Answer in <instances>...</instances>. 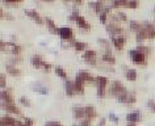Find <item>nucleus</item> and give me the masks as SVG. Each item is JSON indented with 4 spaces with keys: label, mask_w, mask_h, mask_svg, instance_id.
Returning <instances> with one entry per match:
<instances>
[{
    "label": "nucleus",
    "mask_w": 155,
    "mask_h": 126,
    "mask_svg": "<svg viewBox=\"0 0 155 126\" xmlns=\"http://www.w3.org/2000/svg\"><path fill=\"white\" fill-rule=\"evenodd\" d=\"M117 101L121 102V104H125L127 106H131L137 102V96H135V92H130V91H126V92L120 93L117 97Z\"/></svg>",
    "instance_id": "f257e3e1"
},
{
    "label": "nucleus",
    "mask_w": 155,
    "mask_h": 126,
    "mask_svg": "<svg viewBox=\"0 0 155 126\" xmlns=\"http://www.w3.org/2000/svg\"><path fill=\"white\" fill-rule=\"evenodd\" d=\"M126 88H125V86L122 84L121 80H113L110 84V88H109V93L112 95V96H114V97H117L120 93H122V92H126Z\"/></svg>",
    "instance_id": "f03ea898"
},
{
    "label": "nucleus",
    "mask_w": 155,
    "mask_h": 126,
    "mask_svg": "<svg viewBox=\"0 0 155 126\" xmlns=\"http://www.w3.org/2000/svg\"><path fill=\"white\" fill-rule=\"evenodd\" d=\"M105 29L112 37L121 36V34L124 33V29L121 28V26H120L118 24H113V22H108V24H105Z\"/></svg>",
    "instance_id": "7ed1b4c3"
},
{
    "label": "nucleus",
    "mask_w": 155,
    "mask_h": 126,
    "mask_svg": "<svg viewBox=\"0 0 155 126\" xmlns=\"http://www.w3.org/2000/svg\"><path fill=\"white\" fill-rule=\"evenodd\" d=\"M2 108L4 112H7V114H17V116H21V110L18 109V106L15 102H2Z\"/></svg>",
    "instance_id": "20e7f679"
},
{
    "label": "nucleus",
    "mask_w": 155,
    "mask_h": 126,
    "mask_svg": "<svg viewBox=\"0 0 155 126\" xmlns=\"http://www.w3.org/2000/svg\"><path fill=\"white\" fill-rule=\"evenodd\" d=\"M0 125L2 126H21L22 122L16 120V118H13V117H11V114H5V116L2 117Z\"/></svg>",
    "instance_id": "39448f33"
},
{
    "label": "nucleus",
    "mask_w": 155,
    "mask_h": 126,
    "mask_svg": "<svg viewBox=\"0 0 155 126\" xmlns=\"http://www.w3.org/2000/svg\"><path fill=\"white\" fill-rule=\"evenodd\" d=\"M130 58L134 63H137V64H145L146 63V55L142 54L141 51H138L137 49L130 50Z\"/></svg>",
    "instance_id": "423d86ee"
},
{
    "label": "nucleus",
    "mask_w": 155,
    "mask_h": 126,
    "mask_svg": "<svg viewBox=\"0 0 155 126\" xmlns=\"http://www.w3.org/2000/svg\"><path fill=\"white\" fill-rule=\"evenodd\" d=\"M78 78H79L80 80H83L84 83H95L96 84V78H94V76L91 75L90 71H86V70H80L79 72H78Z\"/></svg>",
    "instance_id": "0eeeda50"
},
{
    "label": "nucleus",
    "mask_w": 155,
    "mask_h": 126,
    "mask_svg": "<svg viewBox=\"0 0 155 126\" xmlns=\"http://www.w3.org/2000/svg\"><path fill=\"white\" fill-rule=\"evenodd\" d=\"M142 28L145 29L146 36H147L149 40H153V38H155V25L154 24H150L149 21H145L142 24Z\"/></svg>",
    "instance_id": "6e6552de"
},
{
    "label": "nucleus",
    "mask_w": 155,
    "mask_h": 126,
    "mask_svg": "<svg viewBox=\"0 0 155 126\" xmlns=\"http://www.w3.org/2000/svg\"><path fill=\"white\" fill-rule=\"evenodd\" d=\"M72 116L75 120H84L86 118V109H84V106L75 105L72 108Z\"/></svg>",
    "instance_id": "1a4fd4ad"
},
{
    "label": "nucleus",
    "mask_w": 155,
    "mask_h": 126,
    "mask_svg": "<svg viewBox=\"0 0 155 126\" xmlns=\"http://www.w3.org/2000/svg\"><path fill=\"white\" fill-rule=\"evenodd\" d=\"M72 29L71 28H68V26H62V28H59V36L62 40H64V41H68V40H71L72 38Z\"/></svg>",
    "instance_id": "9d476101"
},
{
    "label": "nucleus",
    "mask_w": 155,
    "mask_h": 126,
    "mask_svg": "<svg viewBox=\"0 0 155 126\" xmlns=\"http://www.w3.org/2000/svg\"><path fill=\"white\" fill-rule=\"evenodd\" d=\"M2 102H15L12 89L5 88V89L2 91Z\"/></svg>",
    "instance_id": "9b49d317"
},
{
    "label": "nucleus",
    "mask_w": 155,
    "mask_h": 126,
    "mask_svg": "<svg viewBox=\"0 0 155 126\" xmlns=\"http://www.w3.org/2000/svg\"><path fill=\"white\" fill-rule=\"evenodd\" d=\"M141 118H142V114L139 110H134V112L126 114V121L131 122V124H137V122L141 121Z\"/></svg>",
    "instance_id": "f8f14e48"
},
{
    "label": "nucleus",
    "mask_w": 155,
    "mask_h": 126,
    "mask_svg": "<svg viewBox=\"0 0 155 126\" xmlns=\"http://www.w3.org/2000/svg\"><path fill=\"white\" fill-rule=\"evenodd\" d=\"M5 70L7 72L11 75V76H15V78H17V76H21V70L20 68H17L15 64H11V63H7L5 64Z\"/></svg>",
    "instance_id": "ddd939ff"
},
{
    "label": "nucleus",
    "mask_w": 155,
    "mask_h": 126,
    "mask_svg": "<svg viewBox=\"0 0 155 126\" xmlns=\"http://www.w3.org/2000/svg\"><path fill=\"white\" fill-rule=\"evenodd\" d=\"M25 15H28L30 18H33L37 24H44V22H45L44 18H42L40 15H38L37 11H34V9H25Z\"/></svg>",
    "instance_id": "4468645a"
},
{
    "label": "nucleus",
    "mask_w": 155,
    "mask_h": 126,
    "mask_svg": "<svg viewBox=\"0 0 155 126\" xmlns=\"http://www.w3.org/2000/svg\"><path fill=\"white\" fill-rule=\"evenodd\" d=\"M30 88H32L34 92H38L40 95H48L49 93V88L46 86H44V84H41V83H33Z\"/></svg>",
    "instance_id": "2eb2a0df"
},
{
    "label": "nucleus",
    "mask_w": 155,
    "mask_h": 126,
    "mask_svg": "<svg viewBox=\"0 0 155 126\" xmlns=\"http://www.w3.org/2000/svg\"><path fill=\"white\" fill-rule=\"evenodd\" d=\"M125 37L124 36H117V37H112V42H113V46L117 50H122L124 45H125Z\"/></svg>",
    "instance_id": "dca6fc26"
},
{
    "label": "nucleus",
    "mask_w": 155,
    "mask_h": 126,
    "mask_svg": "<svg viewBox=\"0 0 155 126\" xmlns=\"http://www.w3.org/2000/svg\"><path fill=\"white\" fill-rule=\"evenodd\" d=\"M84 84L86 83L76 76L75 80H74V89H75V93H79V95L84 93Z\"/></svg>",
    "instance_id": "f3484780"
},
{
    "label": "nucleus",
    "mask_w": 155,
    "mask_h": 126,
    "mask_svg": "<svg viewBox=\"0 0 155 126\" xmlns=\"http://www.w3.org/2000/svg\"><path fill=\"white\" fill-rule=\"evenodd\" d=\"M108 84H109V79H108L107 76H101V75L96 76V88H105L107 89Z\"/></svg>",
    "instance_id": "a211bd4d"
},
{
    "label": "nucleus",
    "mask_w": 155,
    "mask_h": 126,
    "mask_svg": "<svg viewBox=\"0 0 155 126\" xmlns=\"http://www.w3.org/2000/svg\"><path fill=\"white\" fill-rule=\"evenodd\" d=\"M64 92L68 97H72L75 95V89H74V82L72 80H64Z\"/></svg>",
    "instance_id": "6ab92c4d"
},
{
    "label": "nucleus",
    "mask_w": 155,
    "mask_h": 126,
    "mask_svg": "<svg viewBox=\"0 0 155 126\" xmlns=\"http://www.w3.org/2000/svg\"><path fill=\"white\" fill-rule=\"evenodd\" d=\"M84 109H86V118L94 120V118L97 117V110L95 109L94 105H86L84 106Z\"/></svg>",
    "instance_id": "aec40b11"
},
{
    "label": "nucleus",
    "mask_w": 155,
    "mask_h": 126,
    "mask_svg": "<svg viewBox=\"0 0 155 126\" xmlns=\"http://www.w3.org/2000/svg\"><path fill=\"white\" fill-rule=\"evenodd\" d=\"M125 78L129 80V82H135L138 78V74L134 68H125Z\"/></svg>",
    "instance_id": "412c9836"
},
{
    "label": "nucleus",
    "mask_w": 155,
    "mask_h": 126,
    "mask_svg": "<svg viewBox=\"0 0 155 126\" xmlns=\"http://www.w3.org/2000/svg\"><path fill=\"white\" fill-rule=\"evenodd\" d=\"M90 7L95 11L96 13H103L104 9H105V5H104L101 2H99V0H97V2H91L90 3Z\"/></svg>",
    "instance_id": "4be33fe9"
},
{
    "label": "nucleus",
    "mask_w": 155,
    "mask_h": 126,
    "mask_svg": "<svg viewBox=\"0 0 155 126\" xmlns=\"http://www.w3.org/2000/svg\"><path fill=\"white\" fill-rule=\"evenodd\" d=\"M45 22L48 24L49 26V30L50 33H54V34H59V28H57L55 26V22H54L50 17H45Z\"/></svg>",
    "instance_id": "5701e85b"
},
{
    "label": "nucleus",
    "mask_w": 155,
    "mask_h": 126,
    "mask_svg": "<svg viewBox=\"0 0 155 126\" xmlns=\"http://www.w3.org/2000/svg\"><path fill=\"white\" fill-rule=\"evenodd\" d=\"M76 25L79 26V28H82V29H87V30L91 29V25L86 21V18H84L83 16H78L76 17Z\"/></svg>",
    "instance_id": "b1692460"
},
{
    "label": "nucleus",
    "mask_w": 155,
    "mask_h": 126,
    "mask_svg": "<svg viewBox=\"0 0 155 126\" xmlns=\"http://www.w3.org/2000/svg\"><path fill=\"white\" fill-rule=\"evenodd\" d=\"M101 59L104 60L105 63H109V64H114L116 63V58L112 55V51H105L101 57Z\"/></svg>",
    "instance_id": "393cba45"
},
{
    "label": "nucleus",
    "mask_w": 155,
    "mask_h": 126,
    "mask_svg": "<svg viewBox=\"0 0 155 126\" xmlns=\"http://www.w3.org/2000/svg\"><path fill=\"white\" fill-rule=\"evenodd\" d=\"M30 63H32L34 67L40 68V67H42V63H44V60H42V58H41L40 55H33L32 58H30Z\"/></svg>",
    "instance_id": "a878e982"
},
{
    "label": "nucleus",
    "mask_w": 155,
    "mask_h": 126,
    "mask_svg": "<svg viewBox=\"0 0 155 126\" xmlns=\"http://www.w3.org/2000/svg\"><path fill=\"white\" fill-rule=\"evenodd\" d=\"M129 0H112V8H120V7H127Z\"/></svg>",
    "instance_id": "bb28decb"
},
{
    "label": "nucleus",
    "mask_w": 155,
    "mask_h": 126,
    "mask_svg": "<svg viewBox=\"0 0 155 126\" xmlns=\"http://www.w3.org/2000/svg\"><path fill=\"white\" fill-rule=\"evenodd\" d=\"M99 44L101 45L104 49H105V51H110V46H112L110 41L105 40V38H99Z\"/></svg>",
    "instance_id": "cd10ccee"
},
{
    "label": "nucleus",
    "mask_w": 155,
    "mask_h": 126,
    "mask_svg": "<svg viewBox=\"0 0 155 126\" xmlns=\"http://www.w3.org/2000/svg\"><path fill=\"white\" fill-rule=\"evenodd\" d=\"M129 26H130V30H133V32H135V33H138L139 30L142 29V25L138 24V21H134V20H131L129 22Z\"/></svg>",
    "instance_id": "c85d7f7f"
},
{
    "label": "nucleus",
    "mask_w": 155,
    "mask_h": 126,
    "mask_svg": "<svg viewBox=\"0 0 155 126\" xmlns=\"http://www.w3.org/2000/svg\"><path fill=\"white\" fill-rule=\"evenodd\" d=\"M75 50L78 51H86L87 49V42H82V41H75Z\"/></svg>",
    "instance_id": "c756f323"
},
{
    "label": "nucleus",
    "mask_w": 155,
    "mask_h": 126,
    "mask_svg": "<svg viewBox=\"0 0 155 126\" xmlns=\"http://www.w3.org/2000/svg\"><path fill=\"white\" fill-rule=\"evenodd\" d=\"M54 71H55V74L59 76V78L64 79V80H67V72H66L64 68H62V67L58 66V67H55V70H54Z\"/></svg>",
    "instance_id": "7c9ffc66"
},
{
    "label": "nucleus",
    "mask_w": 155,
    "mask_h": 126,
    "mask_svg": "<svg viewBox=\"0 0 155 126\" xmlns=\"http://www.w3.org/2000/svg\"><path fill=\"white\" fill-rule=\"evenodd\" d=\"M83 58H84V60H86V59H91V58H96V51L88 49V50H86L83 53Z\"/></svg>",
    "instance_id": "2f4dec72"
},
{
    "label": "nucleus",
    "mask_w": 155,
    "mask_h": 126,
    "mask_svg": "<svg viewBox=\"0 0 155 126\" xmlns=\"http://www.w3.org/2000/svg\"><path fill=\"white\" fill-rule=\"evenodd\" d=\"M137 50H138V51H141L142 54L147 55V54H150V53H151V47H149V46H143V45H138V46H137Z\"/></svg>",
    "instance_id": "473e14b6"
},
{
    "label": "nucleus",
    "mask_w": 155,
    "mask_h": 126,
    "mask_svg": "<svg viewBox=\"0 0 155 126\" xmlns=\"http://www.w3.org/2000/svg\"><path fill=\"white\" fill-rule=\"evenodd\" d=\"M20 102H21V104L24 105V106H26V108H29V106L32 105L30 100H29L28 97H25V96H21V97H20Z\"/></svg>",
    "instance_id": "72a5a7b5"
},
{
    "label": "nucleus",
    "mask_w": 155,
    "mask_h": 126,
    "mask_svg": "<svg viewBox=\"0 0 155 126\" xmlns=\"http://www.w3.org/2000/svg\"><path fill=\"white\" fill-rule=\"evenodd\" d=\"M0 87H2L3 89H5V88H7V78H5V75H4V74L0 75Z\"/></svg>",
    "instance_id": "f704fd0d"
},
{
    "label": "nucleus",
    "mask_w": 155,
    "mask_h": 126,
    "mask_svg": "<svg viewBox=\"0 0 155 126\" xmlns=\"http://www.w3.org/2000/svg\"><path fill=\"white\" fill-rule=\"evenodd\" d=\"M108 118H109V120H110L112 122H113V124H118V122H120V118H118L117 116H116L114 113H109V116H108Z\"/></svg>",
    "instance_id": "c9c22d12"
},
{
    "label": "nucleus",
    "mask_w": 155,
    "mask_h": 126,
    "mask_svg": "<svg viewBox=\"0 0 155 126\" xmlns=\"http://www.w3.org/2000/svg\"><path fill=\"white\" fill-rule=\"evenodd\" d=\"M107 95V89L105 88H97V97L99 99H104Z\"/></svg>",
    "instance_id": "e433bc0d"
},
{
    "label": "nucleus",
    "mask_w": 155,
    "mask_h": 126,
    "mask_svg": "<svg viewBox=\"0 0 155 126\" xmlns=\"http://www.w3.org/2000/svg\"><path fill=\"white\" fill-rule=\"evenodd\" d=\"M138 7V0H129V3H127V8H137Z\"/></svg>",
    "instance_id": "4c0bfd02"
},
{
    "label": "nucleus",
    "mask_w": 155,
    "mask_h": 126,
    "mask_svg": "<svg viewBox=\"0 0 155 126\" xmlns=\"http://www.w3.org/2000/svg\"><path fill=\"white\" fill-rule=\"evenodd\" d=\"M45 126H63L61 124V122H58V121H48L45 124Z\"/></svg>",
    "instance_id": "58836bf2"
},
{
    "label": "nucleus",
    "mask_w": 155,
    "mask_h": 126,
    "mask_svg": "<svg viewBox=\"0 0 155 126\" xmlns=\"http://www.w3.org/2000/svg\"><path fill=\"white\" fill-rule=\"evenodd\" d=\"M91 122L92 120H90V118H84V120H82L79 126H91Z\"/></svg>",
    "instance_id": "ea45409f"
},
{
    "label": "nucleus",
    "mask_w": 155,
    "mask_h": 126,
    "mask_svg": "<svg viewBox=\"0 0 155 126\" xmlns=\"http://www.w3.org/2000/svg\"><path fill=\"white\" fill-rule=\"evenodd\" d=\"M116 13H117V16H118L120 18H121L122 21H127V17H126V15L124 13V12H121V11H117Z\"/></svg>",
    "instance_id": "a19ab883"
},
{
    "label": "nucleus",
    "mask_w": 155,
    "mask_h": 126,
    "mask_svg": "<svg viewBox=\"0 0 155 126\" xmlns=\"http://www.w3.org/2000/svg\"><path fill=\"white\" fill-rule=\"evenodd\" d=\"M107 18H108V13H100V21L103 22V24H107Z\"/></svg>",
    "instance_id": "79ce46f5"
},
{
    "label": "nucleus",
    "mask_w": 155,
    "mask_h": 126,
    "mask_svg": "<svg viewBox=\"0 0 155 126\" xmlns=\"http://www.w3.org/2000/svg\"><path fill=\"white\" fill-rule=\"evenodd\" d=\"M147 106L153 110V112L155 113V101H153V100H150V101H147Z\"/></svg>",
    "instance_id": "37998d69"
},
{
    "label": "nucleus",
    "mask_w": 155,
    "mask_h": 126,
    "mask_svg": "<svg viewBox=\"0 0 155 126\" xmlns=\"http://www.w3.org/2000/svg\"><path fill=\"white\" fill-rule=\"evenodd\" d=\"M21 60H22V57L21 55H15L13 58H12V64L16 63V62H21Z\"/></svg>",
    "instance_id": "c03bdc74"
},
{
    "label": "nucleus",
    "mask_w": 155,
    "mask_h": 126,
    "mask_svg": "<svg viewBox=\"0 0 155 126\" xmlns=\"http://www.w3.org/2000/svg\"><path fill=\"white\" fill-rule=\"evenodd\" d=\"M42 68H44L45 71H49L50 68H51V64L48 63V62H44V63H42Z\"/></svg>",
    "instance_id": "a18cd8bd"
},
{
    "label": "nucleus",
    "mask_w": 155,
    "mask_h": 126,
    "mask_svg": "<svg viewBox=\"0 0 155 126\" xmlns=\"http://www.w3.org/2000/svg\"><path fill=\"white\" fill-rule=\"evenodd\" d=\"M20 2H22V0H4L5 4H17Z\"/></svg>",
    "instance_id": "49530a36"
},
{
    "label": "nucleus",
    "mask_w": 155,
    "mask_h": 126,
    "mask_svg": "<svg viewBox=\"0 0 155 126\" xmlns=\"http://www.w3.org/2000/svg\"><path fill=\"white\" fill-rule=\"evenodd\" d=\"M105 122H107V118H105V117H103L101 120H100V122H99V125H97V126H104V125H105Z\"/></svg>",
    "instance_id": "de8ad7c7"
},
{
    "label": "nucleus",
    "mask_w": 155,
    "mask_h": 126,
    "mask_svg": "<svg viewBox=\"0 0 155 126\" xmlns=\"http://www.w3.org/2000/svg\"><path fill=\"white\" fill-rule=\"evenodd\" d=\"M21 126H33V125L28 124V122H22V125H21Z\"/></svg>",
    "instance_id": "09e8293b"
},
{
    "label": "nucleus",
    "mask_w": 155,
    "mask_h": 126,
    "mask_svg": "<svg viewBox=\"0 0 155 126\" xmlns=\"http://www.w3.org/2000/svg\"><path fill=\"white\" fill-rule=\"evenodd\" d=\"M126 126H137V125H135V124H131V122H127Z\"/></svg>",
    "instance_id": "8fccbe9b"
},
{
    "label": "nucleus",
    "mask_w": 155,
    "mask_h": 126,
    "mask_svg": "<svg viewBox=\"0 0 155 126\" xmlns=\"http://www.w3.org/2000/svg\"><path fill=\"white\" fill-rule=\"evenodd\" d=\"M74 2H75V3H78V4H80V3H82L83 0H74Z\"/></svg>",
    "instance_id": "3c124183"
},
{
    "label": "nucleus",
    "mask_w": 155,
    "mask_h": 126,
    "mask_svg": "<svg viewBox=\"0 0 155 126\" xmlns=\"http://www.w3.org/2000/svg\"><path fill=\"white\" fill-rule=\"evenodd\" d=\"M64 2H67V3H68V2H74V0H64Z\"/></svg>",
    "instance_id": "603ef678"
},
{
    "label": "nucleus",
    "mask_w": 155,
    "mask_h": 126,
    "mask_svg": "<svg viewBox=\"0 0 155 126\" xmlns=\"http://www.w3.org/2000/svg\"><path fill=\"white\" fill-rule=\"evenodd\" d=\"M45 2H53V0H45Z\"/></svg>",
    "instance_id": "864d4df0"
},
{
    "label": "nucleus",
    "mask_w": 155,
    "mask_h": 126,
    "mask_svg": "<svg viewBox=\"0 0 155 126\" xmlns=\"http://www.w3.org/2000/svg\"><path fill=\"white\" fill-rule=\"evenodd\" d=\"M72 126H79V125H75V124H74V125H72Z\"/></svg>",
    "instance_id": "5fc2aeb1"
},
{
    "label": "nucleus",
    "mask_w": 155,
    "mask_h": 126,
    "mask_svg": "<svg viewBox=\"0 0 155 126\" xmlns=\"http://www.w3.org/2000/svg\"><path fill=\"white\" fill-rule=\"evenodd\" d=\"M99 2H101V3H103V2H104V0H99Z\"/></svg>",
    "instance_id": "6e6d98bb"
}]
</instances>
